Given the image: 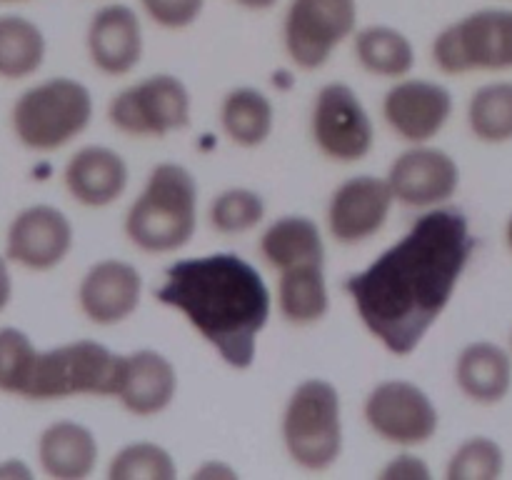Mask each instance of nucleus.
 <instances>
[{
    "label": "nucleus",
    "mask_w": 512,
    "mask_h": 480,
    "mask_svg": "<svg viewBox=\"0 0 512 480\" xmlns=\"http://www.w3.org/2000/svg\"><path fill=\"white\" fill-rule=\"evenodd\" d=\"M105 475L110 480H173L178 475V465L165 445L133 440L115 450Z\"/></svg>",
    "instance_id": "c85d7f7f"
},
{
    "label": "nucleus",
    "mask_w": 512,
    "mask_h": 480,
    "mask_svg": "<svg viewBox=\"0 0 512 480\" xmlns=\"http://www.w3.org/2000/svg\"><path fill=\"white\" fill-rule=\"evenodd\" d=\"M218 123L225 138L243 150H255L270 140L275 130V105L253 85H238L223 95Z\"/></svg>",
    "instance_id": "5701e85b"
},
{
    "label": "nucleus",
    "mask_w": 512,
    "mask_h": 480,
    "mask_svg": "<svg viewBox=\"0 0 512 480\" xmlns=\"http://www.w3.org/2000/svg\"><path fill=\"white\" fill-rule=\"evenodd\" d=\"M40 348L33 338L15 325L0 328V393L23 398L33 375Z\"/></svg>",
    "instance_id": "7c9ffc66"
},
{
    "label": "nucleus",
    "mask_w": 512,
    "mask_h": 480,
    "mask_svg": "<svg viewBox=\"0 0 512 480\" xmlns=\"http://www.w3.org/2000/svg\"><path fill=\"white\" fill-rule=\"evenodd\" d=\"M13 300V275H10V260L8 255H0V313Z\"/></svg>",
    "instance_id": "c9c22d12"
},
{
    "label": "nucleus",
    "mask_w": 512,
    "mask_h": 480,
    "mask_svg": "<svg viewBox=\"0 0 512 480\" xmlns=\"http://www.w3.org/2000/svg\"><path fill=\"white\" fill-rule=\"evenodd\" d=\"M430 58L443 75L512 70V8H480L448 23Z\"/></svg>",
    "instance_id": "0eeeda50"
},
{
    "label": "nucleus",
    "mask_w": 512,
    "mask_h": 480,
    "mask_svg": "<svg viewBox=\"0 0 512 480\" xmlns=\"http://www.w3.org/2000/svg\"><path fill=\"white\" fill-rule=\"evenodd\" d=\"M278 313L285 323L295 328H310V325L323 323L330 313V288L328 275L323 263L298 265L278 273Z\"/></svg>",
    "instance_id": "393cba45"
},
{
    "label": "nucleus",
    "mask_w": 512,
    "mask_h": 480,
    "mask_svg": "<svg viewBox=\"0 0 512 480\" xmlns=\"http://www.w3.org/2000/svg\"><path fill=\"white\" fill-rule=\"evenodd\" d=\"M208 0H140L145 18L163 30L193 28Z\"/></svg>",
    "instance_id": "2f4dec72"
},
{
    "label": "nucleus",
    "mask_w": 512,
    "mask_h": 480,
    "mask_svg": "<svg viewBox=\"0 0 512 480\" xmlns=\"http://www.w3.org/2000/svg\"><path fill=\"white\" fill-rule=\"evenodd\" d=\"M475 248L478 240L463 210H423L393 245L350 273L343 290L370 338L405 358L443 318Z\"/></svg>",
    "instance_id": "f257e3e1"
},
{
    "label": "nucleus",
    "mask_w": 512,
    "mask_h": 480,
    "mask_svg": "<svg viewBox=\"0 0 512 480\" xmlns=\"http://www.w3.org/2000/svg\"><path fill=\"white\" fill-rule=\"evenodd\" d=\"M230 3L238 5V8L243 10H250V13H268V10H273L280 0H230Z\"/></svg>",
    "instance_id": "e433bc0d"
},
{
    "label": "nucleus",
    "mask_w": 512,
    "mask_h": 480,
    "mask_svg": "<svg viewBox=\"0 0 512 480\" xmlns=\"http://www.w3.org/2000/svg\"><path fill=\"white\" fill-rule=\"evenodd\" d=\"M453 378L470 403L498 405L512 390V355L493 340H473L455 358Z\"/></svg>",
    "instance_id": "412c9836"
},
{
    "label": "nucleus",
    "mask_w": 512,
    "mask_h": 480,
    "mask_svg": "<svg viewBox=\"0 0 512 480\" xmlns=\"http://www.w3.org/2000/svg\"><path fill=\"white\" fill-rule=\"evenodd\" d=\"M33 470L23 463L20 458L0 460V480H30Z\"/></svg>",
    "instance_id": "f704fd0d"
},
{
    "label": "nucleus",
    "mask_w": 512,
    "mask_h": 480,
    "mask_svg": "<svg viewBox=\"0 0 512 480\" xmlns=\"http://www.w3.org/2000/svg\"><path fill=\"white\" fill-rule=\"evenodd\" d=\"M363 420L375 438L395 448L428 445L440 430V410L428 390L405 378L375 383L363 400Z\"/></svg>",
    "instance_id": "9b49d317"
},
{
    "label": "nucleus",
    "mask_w": 512,
    "mask_h": 480,
    "mask_svg": "<svg viewBox=\"0 0 512 480\" xmlns=\"http://www.w3.org/2000/svg\"><path fill=\"white\" fill-rule=\"evenodd\" d=\"M198 198V180L190 168L173 160L153 165L140 193L125 210V238L140 253H178L198 230Z\"/></svg>",
    "instance_id": "7ed1b4c3"
},
{
    "label": "nucleus",
    "mask_w": 512,
    "mask_h": 480,
    "mask_svg": "<svg viewBox=\"0 0 512 480\" xmlns=\"http://www.w3.org/2000/svg\"><path fill=\"white\" fill-rule=\"evenodd\" d=\"M75 300L85 320L98 328H115L138 313L143 275L128 260L103 258L85 270Z\"/></svg>",
    "instance_id": "dca6fc26"
},
{
    "label": "nucleus",
    "mask_w": 512,
    "mask_h": 480,
    "mask_svg": "<svg viewBox=\"0 0 512 480\" xmlns=\"http://www.w3.org/2000/svg\"><path fill=\"white\" fill-rule=\"evenodd\" d=\"M355 63L373 78L400 80L415 68V45L400 28L388 23H370L353 35Z\"/></svg>",
    "instance_id": "b1692460"
},
{
    "label": "nucleus",
    "mask_w": 512,
    "mask_h": 480,
    "mask_svg": "<svg viewBox=\"0 0 512 480\" xmlns=\"http://www.w3.org/2000/svg\"><path fill=\"white\" fill-rule=\"evenodd\" d=\"M455 98L448 85L428 78L393 80L383 95L380 113L385 125L408 145L430 143L448 128Z\"/></svg>",
    "instance_id": "4468645a"
},
{
    "label": "nucleus",
    "mask_w": 512,
    "mask_h": 480,
    "mask_svg": "<svg viewBox=\"0 0 512 480\" xmlns=\"http://www.w3.org/2000/svg\"><path fill=\"white\" fill-rule=\"evenodd\" d=\"M75 228L68 215L48 203L20 210L5 233V255L10 263L33 273H48L70 255Z\"/></svg>",
    "instance_id": "2eb2a0df"
},
{
    "label": "nucleus",
    "mask_w": 512,
    "mask_h": 480,
    "mask_svg": "<svg viewBox=\"0 0 512 480\" xmlns=\"http://www.w3.org/2000/svg\"><path fill=\"white\" fill-rule=\"evenodd\" d=\"M380 480H430L433 470L425 463V458L413 453V448H400L398 455L388 460L378 470Z\"/></svg>",
    "instance_id": "473e14b6"
},
{
    "label": "nucleus",
    "mask_w": 512,
    "mask_h": 480,
    "mask_svg": "<svg viewBox=\"0 0 512 480\" xmlns=\"http://www.w3.org/2000/svg\"><path fill=\"white\" fill-rule=\"evenodd\" d=\"M505 243H508V248L512 253V215L508 218V225H505Z\"/></svg>",
    "instance_id": "4c0bfd02"
},
{
    "label": "nucleus",
    "mask_w": 512,
    "mask_h": 480,
    "mask_svg": "<svg viewBox=\"0 0 512 480\" xmlns=\"http://www.w3.org/2000/svg\"><path fill=\"white\" fill-rule=\"evenodd\" d=\"M193 478H208V480H215V478H225V480H233L238 478V470L230 468V465L225 463H215V460H205L200 468L193 470Z\"/></svg>",
    "instance_id": "72a5a7b5"
},
{
    "label": "nucleus",
    "mask_w": 512,
    "mask_h": 480,
    "mask_svg": "<svg viewBox=\"0 0 512 480\" xmlns=\"http://www.w3.org/2000/svg\"><path fill=\"white\" fill-rule=\"evenodd\" d=\"M0 3H28V0H0Z\"/></svg>",
    "instance_id": "58836bf2"
},
{
    "label": "nucleus",
    "mask_w": 512,
    "mask_h": 480,
    "mask_svg": "<svg viewBox=\"0 0 512 480\" xmlns=\"http://www.w3.org/2000/svg\"><path fill=\"white\" fill-rule=\"evenodd\" d=\"M285 455L305 473H325L345 448L343 398L325 378H305L290 390L280 415Z\"/></svg>",
    "instance_id": "20e7f679"
},
{
    "label": "nucleus",
    "mask_w": 512,
    "mask_h": 480,
    "mask_svg": "<svg viewBox=\"0 0 512 480\" xmlns=\"http://www.w3.org/2000/svg\"><path fill=\"white\" fill-rule=\"evenodd\" d=\"M395 203L410 210H433L453 203L460 190V165L438 145H408L385 173Z\"/></svg>",
    "instance_id": "f8f14e48"
},
{
    "label": "nucleus",
    "mask_w": 512,
    "mask_h": 480,
    "mask_svg": "<svg viewBox=\"0 0 512 480\" xmlns=\"http://www.w3.org/2000/svg\"><path fill=\"white\" fill-rule=\"evenodd\" d=\"M510 345H512V338H510Z\"/></svg>",
    "instance_id": "ea45409f"
},
{
    "label": "nucleus",
    "mask_w": 512,
    "mask_h": 480,
    "mask_svg": "<svg viewBox=\"0 0 512 480\" xmlns=\"http://www.w3.org/2000/svg\"><path fill=\"white\" fill-rule=\"evenodd\" d=\"M123 353L93 338L40 350L23 398L33 403L68 398H115Z\"/></svg>",
    "instance_id": "423d86ee"
},
{
    "label": "nucleus",
    "mask_w": 512,
    "mask_h": 480,
    "mask_svg": "<svg viewBox=\"0 0 512 480\" xmlns=\"http://www.w3.org/2000/svg\"><path fill=\"white\" fill-rule=\"evenodd\" d=\"M358 0H290L283 15V48L300 70H320L358 30Z\"/></svg>",
    "instance_id": "9d476101"
},
{
    "label": "nucleus",
    "mask_w": 512,
    "mask_h": 480,
    "mask_svg": "<svg viewBox=\"0 0 512 480\" xmlns=\"http://www.w3.org/2000/svg\"><path fill=\"white\" fill-rule=\"evenodd\" d=\"M193 95L183 78L153 73L125 85L110 98L108 120L128 138H168L190 125Z\"/></svg>",
    "instance_id": "6e6552de"
},
{
    "label": "nucleus",
    "mask_w": 512,
    "mask_h": 480,
    "mask_svg": "<svg viewBox=\"0 0 512 480\" xmlns=\"http://www.w3.org/2000/svg\"><path fill=\"white\" fill-rule=\"evenodd\" d=\"M48 55V40L25 15H0V78L25 80L38 73Z\"/></svg>",
    "instance_id": "a878e982"
},
{
    "label": "nucleus",
    "mask_w": 512,
    "mask_h": 480,
    "mask_svg": "<svg viewBox=\"0 0 512 480\" xmlns=\"http://www.w3.org/2000/svg\"><path fill=\"white\" fill-rule=\"evenodd\" d=\"M153 298L183 315L233 370L253 368L258 340L268 328L275 303L263 273L243 255L228 250L165 265Z\"/></svg>",
    "instance_id": "f03ea898"
},
{
    "label": "nucleus",
    "mask_w": 512,
    "mask_h": 480,
    "mask_svg": "<svg viewBox=\"0 0 512 480\" xmlns=\"http://www.w3.org/2000/svg\"><path fill=\"white\" fill-rule=\"evenodd\" d=\"M85 50L98 73L125 78L140 65L145 53L143 18L128 3H105L90 15Z\"/></svg>",
    "instance_id": "f3484780"
},
{
    "label": "nucleus",
    "mask_w": 512,
    "mask_h": 480,
    "mask_svg": "<svg viewBox=\"0 0 512 480\" xmlns=\"http://www.w3.org/2000/svg\"><path fill=\"white\" fill-rule=\"evenodd\" d=\"M35 455L48 478L85 480L98 468L100 445L88 425L63 418L40 430Z\"/></svg>",
    "instance_id": "aec40b11"
},
{
    "label": "nucleus",
    "mask_w": 512,
    "mask_h": 480,
    "mask_svg": "<svg viewBox=\"0 0 512 480\" xmlns=\"http://www.w3.org/2000/svg\"><path fill=\"white\" fill-rule=\"evenodd\" d=\"M178 395V370L173 360L153 348L123 353L115 403L135 418H155L173 405Z\"/></svg>",
    "instance_id": "a211bd4d"
},
{
    "label": "nucleus",
    "mask_w": 512,
    "mask_h": 480,
    "mask_svg": "<svg viewBox=\"0 0 512 480\" xmlns=\"http://www.w3.org/2000/svg\"><path fill=\"white\" fill-rule=\"evenodd\" d=\"M468 128L475 140L485 145H505L512 140V83H485L470 95Z\"/></svg>",
    "instance_id": "bb28decb"
},
{
    "label": "nucleus",
    "mask_w": 512,
    "mask_h": 480,
    "mask_svg": "<svg viewBox=\"0 0 512 480\" xmlns=\"http://www.w3.org/2000/svg\"><path fill=\"white\" fill-rule=\"evenodd\" d=\"M393 190L385 175H350L335 185L325 208V225L338 245L368 243L388 225L395 208Z\"/></svg>",
    "instance_id": "ddd939ff"
},
{
    "label": "nucleus",
    "mask_w": 512,
    "mask_h": 480,
    "mask_svg": "<svg viewBox=\"0 0 512 480\" xmlns=\"http://www.w3.org/2000/svg\"><path fill=\"white\" fill-rule=\"evenodd\" d=\"M63 183L70 198L83 208H110L128 190V160L110 145H83L65 163Z\"/></svg>",
    "instance_id": "6ab92c4d"
},
{
    "label": "nucleus",
    "mask_w": 512,
    "mask_h": 480,
    "mask_svg": "<svg viewBox=\"0 0 512 480\" xmlns=\"http://www.w3.org/2000/svg\"><path fill=\"white\" fill-rule=\"evenodd\" d=\"M505 473V450L488 435H470L450 453L448 480H498Z\"/></svg>",
    "instance_id": "c756f323"
},
{
    "label": "nucleus",
    "mask_w": 512,
    "mask_h": 480,
    "mask_svg": "<svg viewBox=\"0 0 512 480\" xmlns=\"http://www.w3.org/2000/svg\"><path fill=\"white\" fill-rule=\"evenodd\" d=\"M268 215L265 198L245 185H230L220 190L208 205V223L220 235H245L263 225Z\"/></svg>",
    "instance_id": "cd10ccee"
},
{
    "label": "nucleus",
    "mask_w": 512,
    "mask_h": 480,
    "mask_svg": "<svg viewBox=\"0 0 512 480\" xmlns=\"http://www.w3.org/2000/svg\"><path fill=\"white\" fill-rule=\"evenodd\" d=\"M93 93L80 80L58 75L18 95L10 108V128L23 148L53 153L85 133L93 123Z\"/></svg>",
    "instance_id": "39448f33"
},
{
    "label": "nucleus",
    "mask_w": 512,
    "mask_h": 480,
    "mask_svg": "<svg viewBox=\"0 0 512 480\" xmlns=\"http://www.w3.org/2000/svg\"><path fill=\"white\" fill-rule=\"evenodd\" d=\"M310 140L323 158L353 165L375 148V123L363 98L348 83H325L310 105Z\"/></svg>",
    "instance_id": "1a4fd4ad"
},
{
    "label": "nucleus",
    "mask_w": 512,
    "mask_h": 480,
    "mask_svg": "<svg viewBox=\"0 0 512 480\" xmlns=\"http://www.w3.org/2000/svg\"><path fill=\"white\" fill-rule=\"evenodd\" d=\"M258 253L275 273L328 260V248L320 225L310 215L288 213L270 220L258 240Z\"/></svg>",
    "instance_id": "4be33fe9"
}]
</instances>
